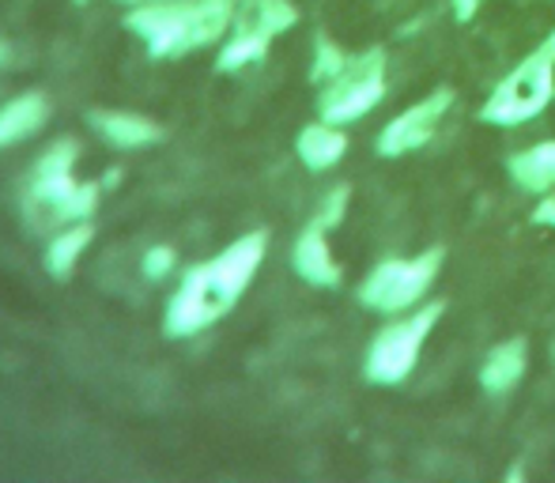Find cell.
I'll list each match as a JSON object with an SVG mask.
<instances>
[{"label":"cell","mask_w":555,"mask_h":483,"mask_svg":"<svg viewBox=\"0 0 555 483\" xmlns=\"http://www.w3.org/2000/svg\"><path fill=\"white\" fill-rule=\"evenodd\" d=\"M264 253H269V231H246L216 257L190 264L178 276L167 310H163V332L170 340H190L220 325L249 291L257 269L264 264Z\"/></svg>","instance_id":"obj_1"},{"label":"cell","mask_w":555,"mask_h":483,"mask_svg":"<svg viewBox=\"0 0 555 483\" xmlns=\"http://www.w3.org/2000/svg\"><path fill=\"white\" fill-rule=\"evenodd\" d=\"M238 0H147L125 12V30L152 61H178L223 42Z\"/></svg>","instance_id":"obj_2"},{"label":"cell","mask_w":555,"mask_h":483,"mask_svg":"<svg viewBox=\"0 0 555 483\" xmlns=\"http://www.w3.org/2000/svg\"><path fill=\"white\" fill-rule=\"evenodd\" d=\"M76 147L73 136H61L30 162L27 178H23V200L35 216H42L53 227H65V223L91 220L99 212V197H103V185L88 182V178H76Z\"/></svg>","instance_id":"obj_3"},{"label":"cell","mask_w":555,"mask_h":483,"mask_svg":"<svg viewBox=\"0 0 555 483\" xmlns=\"http://www.w3.org/2000/svg\"><path fill=\"white\" fill-rule=\"evenodd\" d=\"M555 99V30L548 38L533 45L480 106L483 125H499V129H514L541 118Z\"/></svg>","instance_id":"obj_4"},{"label":"cell","mask_w":555,"mask_h":483,"mask_svg":"<svg viewBox=\"0 0 555 483\" xmlns=\"http://www.w3.org/2000/svg\"><path fill=\"white\" fill-rule=\"evenodd\" d=\"M295 23H299V8L292 0H238L231 30L216 57V73H242L249 65H261L272 42L287 35Z\"/></svg>","instance_id":"obj_5"},{"label":"cell","mask_w":555,"mask_h":483,"mask_svg":"<svg viewBox=\"0 0 555 483\" xmlns=\"http://www.w3.org/2000/svg\"><path fill=\"white\" fill-rule=\"evenodd\" d=\"M442 261L446 246H431L416 257H389V261L374 264L371 276L356 291L359 306L374 310V314H404L431 291V284L442 272Z\"/></svg>","instance_id":"obj_6"},{"label":"cell","mask_w":555,"mask_h":483,"mask_svg":"<svg viewBox=\"0 0 555 483\" xmlns=\"http://www.w3.org/2000/svg\"><path fill=\"white\" fill-rule=\"evenodd\" d=\"M386 99V50L371 45L363 53H348L344 68L318 88V118L333 125H351Z\"/></svg>","instance_id":"obj_7"},{"label":"cell","mask_w":555,"mask_h":483,"mask_svg":"<svg viewBox=\"0 0 555 483\" xmlns=\"http://www.w3.org/2000/svg\"><path fill=\"white\" fill-rule=\"evenodd\" d=\"M442 314H446V302H431V306L386 325V329L371 340V348H366L363 378L371 381V386H401V381H409V374L416 370L420 352H424L435 325L442 322Z\"/></svg>","instance_id":"obj_8"},{"label":"cell","mask_w":555,"mask_h":483,"mask_svg":"<svg viewBox=\"0 0 555 483\" xmlns=\"http://www.w3.org/2000/svg\"><path fill=\"white\" fill-rule=\"evenodd\" d=\"M450 106H453V88H435L427 99L412 103L409 110H401L378 132V155L382 159H401V155L420 152L424 144H431L435 129H439V121L446 118Z\"/></svg>","instance_id":"obj_9"},{"label":"cell","mask_w":555,"mask_h":483,"mask_svg":"<svg viewBox=\"0 0 555 483\" xmlns=\"http://www.w3.org/2000/svg\"><path fill=\"white\" fill-rule=\"evenodd\" d=\"M88 125L106 147L114 152H144L163 140V125L140 110H117V106H95Z\"/></svg>","instance_id":"obj_10"},{"label":"cell","mask_w":555,"mask_h":483,"mask_svg":"<svg viewBox=\"0 0 555 483\" xmlns=\"http://www.w3.org/2000/svg\"><path fill=\"white\" fill-rule=\"evenodd\" d=\"M330 235L333 227H325L318 216H310V223L299 231V238L292 246V264L299 272V279H307L310 287H322V291L340 287V264H336L330 249Z\"/></svg>","instance_id":"obj_11"},{"label":"cell","mask_w":555,"mask_h":483,"mask_svg":"<svg viewBox=\"0 0 555 483\" xmlns=\"http://www.w3.org/2000/svg\"><path fill=\"white\" fill-rule=\"evenodd\" d=\"M50 114H53V106H50V99H46V91H23V95L8 99V103L0 106V152L38 136V132L46 129V121H50Z\"/></svg>","instance_id":"obj_12"},{"label":"cell","mask_w":555,"mask_h":483,"mask_svg":"<svg viewBox=\"0 0 555 483\" xmlns=\"http://www.w3.org/2000/svg\"><path fill=\"white\" fill-rule=\"evenodd\" d=\"M529 366V340L511 337L503 344H495L480 363V389L491 396H506L521 378H526Z\"/></svg>","instance_id":"obj_13"},{"label":"cell","mask_w":555,"mask_h":483,"mask_svg":"<svg viewBox=\"0 0 555 483\" xmlns=\"http://www.w3.org/2000/svg\"><path fill=\"white\" fill-rule=\"evenodd\" d=\"M91 238H95V227H91V220H80V223H65V227H57L50 235L42 249V269L50 279H73L76 264L83 261V253H88Z\"/></svg>","instance_id":"obj_14"},{"label":"cell","mask_w":555,"mask_h":483,"mask_svg":"<svg viewBox=\"0 0 555 483\" xmlns=\"http://www.w3.org/2000/svg\"><path fill=\"white\" fill-rule=\"evenodd\" d=\"M344 152H348V132H344V125L318 118V121H310L307 129H299V136H295V155H299L302 167L314 170V174L333 170L336 162L344 159Z\"/></svg>","instance_id":"obj_15"},{"label":"cell","mask_w":555,"mask_h":483,"mask_svg":"<svg viewBox=\"0 0 555 483\" xmlns=\"http://www.w3.org/2000/svg\"><path fill=\"white\" fill-rule=\"evenodd\" d=\"M506 170H511L514 185L521 193H544L555 190V140H541V144L526 147V152H514L506 159Z\"/></svg>","instance_id":"obj_16"},{"label":"cell","mask_w":555,"mask_h":483,"mask_svg":"<svg viewBox=\"0 0 555 483\" xmlns=\"http://www.w3.org/2000/svg\"><path fill=\"white\" fill-rule=\"evenodd\" d=\"M344 61H348V50H340L330 35H318L314 38V65H310V83L322 88L325 80H333V76L340 73Z\"/></svg>","instance_id":"obj_17"},{"label":"cell","mask_w":555,"mask_h":483,"mask_svg":"<svg viewBox=\"0 0 555 483\" xmlns=\"http://www.w3.org/2000/svg\"><path fill=\"white\" fill-rule=\"evenodd\" d=\"M175 269H178V253H175V246H167V241H155V246H147L144 257H140V272H144V279H152V284L170 279Z\"/></svg>","instance_id":"obj_18"},{"label":"cell","mask_w":555,"mask_h":483,"mask_svg":"<svg viewBox=\"0 0 555 483\" xmlns=\"http://www.w3.org/2000/svg\"><path fill=\"white\" fill-rule=\"evenodd\" d=\"M529 223H533V227H555V190L548 193V197L541 200V205L533 208V216H529Z\"/></svg>","instance_id":"obj_19"},{"label":"cell","mask_w":555,"mask_h":483,"mask_svg":"<svg viewBox=\"0 0 555 483\" xmlns=\"http://www.w3.org/2000/svg\"><path fill=\"white\" fill-rule=\"evenodd\" d=\"M480 4H483V0H450L453 19H457V23H473L476 12H480Z\"/></svg>","instance_id":"obj_20"},{"label":"cell","mask_w":555,"mask_h":483,"mask_svg":"<svg viewBox=\"0 0 555 483\" xmlns=\"http://www.w3.org/2000/svg\"><path fill=\"white\" fill-rule=\"evenodd\" d=\"M117 4H125V8H137V4H147V0H117Z\"/></svg>","instance_id":"obj_21"},{"label":"cell","mask_w":555,"mask_h":483,"mask_svg":"<svg viewBox=\"0 0 555 483\" xmlns=\"http://www.w3.org/2000/svg\"><path fill=\"white\" fill-rule=\"evenodd\" d=\"M76 4H88V0H76Z\"/></svg>","instance_id":"obj_22"}]
</instances>
